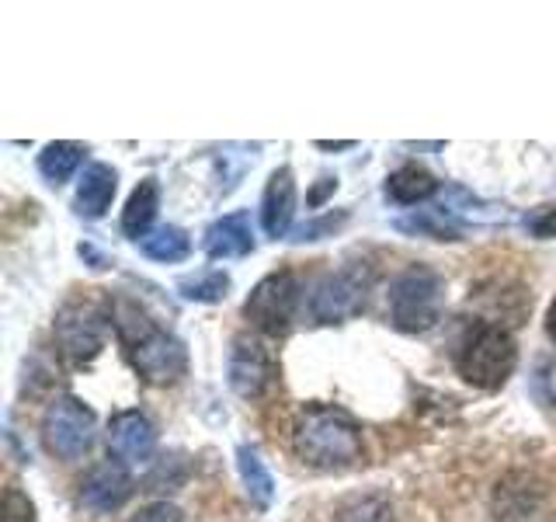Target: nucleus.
I'll list each match as a JSON object with an SVG mask.
<instances>
[{"mask_svg": "<svg viewBox=\"0 0 556 522\" xmlns=\"http://www.w3.org/2000/svg\"><path fill=\"white\" fill-rule=\"evenodd\" d=\"M396 231L414 237H431V240H463L459 226L452 223L445 209H414V216L396 220Z\"/></svg>", "mask_w": 556, "mask_h": 522, "instance_id": "obj_22", "label": "nucleus"}, {"mask_svg": "<svg viewBox=\"0 0 556 522\" xmlns=\"http://www.w3.org/2000/svg\"><path fill=\"white\" fill-rule=\"evenodd\" d=\"M372 293V272L365 265H344L338 272L320 275L309 286L306 296V313L313 324H341L352 321L365 310Z\"/></svg>", "mask_w": 556, "mask_h": 522, "instance_id": "obj_7", "label": "nucleus"}, {"mask_svg": "<svg viewBox=\"0 0 556 522\" xmlns=\"http://www.w3.org/2000/svg\"><path fill=\"white\" fill-rule=\"evenodd\" d=\"M292 216H295V174L289 164H282L268 174L265 196H261V231L271 240L286 237L292 231Z\"/></svg>", "mask_w": 556, "mask_h": 522, "instance_id": "obj_13", "label": "nucleus"}, {"mask_svg": "<svg viewBox=\"0 0 556 522\" xmlns=\"http://www.w3.org/2000/svg\"><path fill=\"white\" fill-rule=\"evenodd\" d=\"M112 331L126 352L132 373L150 387H170L188 373V348L174 331L161 327L150 313L129 296L109 300Z\"/></svg>", "mask_w": 556, "mask_h": 522, "instance_id": "obj_1", "label": "nucleus"}, {"mask_svg": "<svg viewBox=\"0 0 556 522\" xmlns=\"http://www.w3.org/2000/svg\"><path fill=\"white\" fill-rule=\"evenodd\" d=\"M546 335L556 341V296H553V303L546 307Z\"/></svg>", "mask_w": 556, "mask_h": 522, "instance_id": "obj_33", "label": "nucleus"}, {"mask_svg": "<svg viewBox=\"0 0 556 522\" xmlns=\"http://www.w3.org/2000/svg\"><path fill=\"white\" fill-rule=\"evenodd\" d=\"M226 380L240 400H261L278 380V359L265 338L240 331L230 341V359H226Z\"/></svg>", "mask_w": 556, "mask_h": 522, "instance_id": "obj_9", "label": "nucleus"}, {"mask_svg": "<svg viewBox=\"0 0 556 522\" xmlns=\"http://www.w3.org/2000/svg\"><path fill=\"white\" fill-rule=\"evenodd\" d=\"M348 220V213L341 209V213L334 216V213H327V216H317V220H309V223H303V226H295V237L292 240H320V237H327V234H334L338 226Z\"/></svg>", "mask_w": 556, "mask_h": 522, "instance_id": "obj_27", "label": "nucleus"}, {"mask_svg": "<svg viewBox=\"0 0 556 522\" xmlns=\"http://www.w3.org/2000/svg\"><path fill=\"white\" fill-rule=\"evenodd\" d=\"M535 394L543 405L556 408V359H543L535 365Z\"/></svg>", "mask_w": 556, "mask_h": 522, "instance_id": "obj_29", "label": "nucleus"}, {"mask_svg": "<svg viewBox=\"0 0 556 522\" xmlns=\"http://www.w3.org/2000/svg\"><path fill=\"white\" fill-rule=\"evenodd\" d=\"M156 209H161V182L143 178L129 191L126 209H122V234L129 240H143L156 220Z\"/></svg>", "mask_w": 556, "mask_h": 522, "instance_id": "obj_16", "label": "nucleus"}, {"mask_svg": "<svg viewBox=\"0 0 556 522\" xmlns=\"http://www.w3.org/2000/svg\"><path fill=\"white\" fill-rule=\"evenodd\" d=\"M387 307H390V324L396 331H404V335H425V331H431L442 321L445 278L431 265H407L390 283Z\"/></svg>", "mask_w": 556, "mask_h": 522, "instance_id": "obj_4", "label": "nucleus"}, {"mask_svg": "<svg viewBox=\"0 0 556 522\" xmlns=\"http://www.w3.org/2000/svg\"><path fill=\"white\" fill-rule=\"evenodd\" d=\"M115 191H118V171L112 164H104V161H91L77 178V196H74L77 216L101 220L112 209Z\"/></svg>", "mask_w": 556, "mask_h": 522, "instance_id": "obj_15", "label": "nucleus"}, {"mask_svg": "<svg viewBox=\"0 0 556 522\" xmlns=\"http://www.w3.org/2000/svg\"><path fill=\"white\" fill-rule=\"evenodd\" d=\"M452 365H456V373L469 383V387L494 394L511 380L515 365H518L515 335L504 324L473 321L463 331V338L456 341Z\"/></svg>", "mask_w": 556, "mask_h": 522, "instance_id": "obj_3", "label": "nucleus"}, {"mask_svg": "<svg viewBox=\"0 0 556 522\" xmlns=\"http://www.w3.org/2000/svg\"><path fill=\"white\" fill-rule=\"evenodd\" d=\"M237 474L243 481V492H248V498L257 505V509H268V505L275 501V477L268 463L261 460V452L254 446H237Z\"/></svg>", "mask_w": 556, "mask_h": 522, "instance_id": "obj_18", "label": "nucleus"}, {"mask_svg": "<svg viewBox=\"0 0 556 522\" xmlns=\"http://www.w3.org/2000/svg\"><path fill=\"white\" fill-rule=\"evenodd\" d=\"M521 226L529 231L535 240H553L556 237V206H535L521 216Z\"/></svg>", "mask_w": 556, "mask_h": 522, "instance_id": "obj_25", "label": "nucleus"}, {"mask_svg": "<svg viewBox=\"0 0 556 522\" xmlns=\"http://www.w3.org/2000/svg\"><path fill=\"white\" fill-rule=\"evenodd\" d=\"M546 512V484L532 474H508L494 492L497 522H539Z\"/></svg>", "mask_w": 556, "mask_h": 522, "instance_id": "obj_11", "label": "nucleus"}, {"mask_svg": "<svg viewBox=\"0 0 556 522\" xmlns=\"http://www.w3.org/2000/svg\"><path fill=\"white\" fill-rule=\"evenodd\" d=\"M109 331H112L109 303L94 300V296H70L56 310V321H52V335H56L60 352L77 365H87L101 356L104 341H109Z\"/></svg>", "mask_w": 556, "mask_h": 522, "instance_id": "obj_5", "label": "nucleus"}, {"mask_svg": "<svg viewBox=\"0 0 556 522\" xmlns=\"http://www.w3.org/2000/svg\"><path fill=\"white\" fill-rule=\"evenodd\" d=\"M434 191H439V178H434V174L428 167H421V164H404L387 178V199L393 206L428 202Z\"/></svg>", "mask_w": 556, "mask_h": 522, "instance_id": "obj_17", "label": "nucleus"}, {"mask_svg": "<svg viewBox=\"0 0 556 522\" xmlns=\"http://www.w3.org/2000/svg\"><path fill=\"white\" fill-rule=\"evenodd\" d=\"M334 191H338V178H330V174H324V178H317V185H313V191L306 196V206H309V209H317V206L327 202V196H334Z\"/></svg>", "mask_w": 556, "mask_h": 522, "instance_id": "obj_30", "label": "nucleus"}, {"mask_svg": "<svg viewBox=\"0 0 556 522\" xmlns=\"http://www.w3.org/2000/svg\"><path fill=\"white\" fill-rule=\"evenodd\" d=\"M156 449V425L143 411H118L109 422V452L118 463H147Z\"/></svg>", "mask_w": 556, "mask_h": 522, "instance_id": "obj_10", "label": "nucleus"}, {"mask_svg": "<svg viewBox=\"0 0 556 522\" xmlns=\"http://www.w3.org/2000/svg\"><path fill=\"white\" fill-rule=\"evenodd\" d=\"M355 144L352 139H338V144H330V139H317V150H352Z\"/></svg>", "mask_w": 556, "mask_h": 522, "instance_id": "obj_32", "label": "nucleus"}, {"mask_svg": "<svg viewBox=\"0 0 556 522\" xmlns=\"http://www.w3.org/2000/svg\"><path fill=\"white\" fill-rule=\"evenodd\" d=\"M84 144H74V139H56V144H46L39 153V174L46 178V185H63L77 174V167L84 164Z\"/></svg>", "mask_w": 556, "mask_h": 522, "instance_id": "obj_19", "label": "nucleus"}, {"mask_svg": "<svg viewBox=\"0 0 556 522\" xmlns=\"http://www.w3.org/2000/svg\"><path fill=\"white\" fill-rule=\"evenodd\" d=\"M77 251H80V258H87V261H94V269H109V265H112V261H109V258H104V254H98V251L91 248V244H80V248H77Z\"/></svg>", "mask_w": 556, "mask_h": 522, "instance_id": "obj_31", "label": "nucleus"}, {"mask_svg": "<svg viewBox=\"0 0 556 522\" xmlns=\"http://www.w3.org/2000/svg\"><path fill=\"white\" fill-rule=\"evenodd\" d=\"M139 251H143L150 261H164V265H174V261H185L191 254V237L181 226H156L143 240H139Z\"/></svg>", "mask_w": 556, "mask_h": 522, "instance_id": "obj_20", "label": "nucleus"}, {"mask_svg": "<svg viewBox=\"0 0 556 522\" xmlns=\"http://www.w3.org/2000/svg\"><path fill=\"white\" fill-rule=\"evenodd\" d=\"M202 251L213 261H233V258H248L254 251V226L251 213H226L213 220L202 234Z\"/></svg>", "mask_w": 556, "mask_h": 522, "instance_id": "obj_14", "label": "nucleus"}, {"mask_svg": "<svg viewBox=\"0 0 556 522\" xmlns=\"http://www.w3.org/2000/svg\"><path fill=\"white\" fill-rule=\"evenodd\" d=\"M98 418L74 394H60L49 400L42 414V443L56 460H80L94 446Z\"/></svg>", "mask_w": 556, "mask_h": 522, "instance_id": "obj_8", "label": "nucleus"}, {"mask_svg": "<svg viewBox=\"0 0 556 522\" xmlns=\"http://www.w3.org/2000/svg\"><path fill=\"white\" fill-rule=\"evenodd\" d=\"M185 477H188V467L181 457H161L147 477V492H178Z\"/></svg>", "mask_w": 556, "mask_h": 522, "instance_id": "obj_24", "label": "nucleus"}, {"mask_svg": "<svg viewBox=\"0 0 556 522\" xmlns=\"http://www.w3.org/2000/svg\"><path fill=\"white\" fill-rule=\"evenodd\" d=\"M338 522H396L393 515V501L382 492H365V495H348L338 509Z\"/></svg>", "mask_w": 556, "mask_h": 522, "instance_id": "obj_21", "label": "nucleus"}, {"mask_svg": "<svg viewBox=\"0 0 556 522\" xmlns=\"http://www.w3.org/2000/svg\"><path fill=\"white\" fill-rule=\"evenodd\" d=\"M4 522H39L35 501L17 484H8V492H4Z\"/></svg>", "mask_w": 556, "mask_h": 522, "instance_id": "obj_26", "label": "nucleus"}, {"mask_svg": "<svg viewBox=\"0 0 556 522\" xmlns=\"http://www.w3.org/2000/svg\"><path fill=\"white\" fill-rule=\"evenodd\" d=\"M126 522H185V512L178 509L174 501H150V505H143L139 512H132Z\"/></svg>", "mask_w": 556, "mask_h": 522, "instance_id": "obj_28", "label": "nucleus"}, {"mask_svg": "<svg viewBox=\"0 0 556 522\" xmlns=\"http://www.w3.org/2000/svg\"><path fill=\"white\" fill-rule=\"evenodd\" d=\"M303 307H306V296L300 286V275L292 269H278L251 289V296L243 300V318H248L261 335L286 338Z\"/></svg>", "mask_w": 556, "mask_h": 522, "instance_id": "obj_6", "label": "nucleus"}, {"mask_svg": "<svg viewBox=\"0 0 556 522\" xmlns=\"http://www.w3.org/2000/svg\"><path fill=\"white\" fill-rule=\"evenodd\" d=\"M132 477L129 467L118 460H104L98 467L87 470V477L80 484V505L91 512H118L122 505L132 495Z\"/></svg>", "mask_w": 556, "mask_h": 522, "instance_id": "obj_12", "label": "nucleus"}, {"mask_svg": "<svg viewBox=\"0 0 556 522\" xmlns=\"http://www.w3.org/2000/svg\"><path fill=\"white\" fill-rule=\"evenodd\" d=\"M230 286H233L230 275L223 269H205V272L178 278V293L191 303H223L226 296H230Z\"/></svg>", "mask_w": 556, "mask_h": 522, "instance_id": "obj_23", "label": "nucleus"}, {"mask_svg": "<svg viewBox=\"0 0 556 522\" xmlns=\"http://www.w3.org/2000/svg\"><path fill=\"white\" fill-rule=\"evenodd\" d=\"M292 449L306 467L324 474L352 470L365 457L362 428L352 414L334 405H303L292 422Z\"/></svg>", "mask_w": 556, "mask_h": 522, "instance_id": "obj_2", "label": "nucleus"}]
</instances>
